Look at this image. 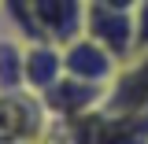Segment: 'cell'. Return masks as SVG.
Segmentation results:
<instances>
[{
	"label": "cell",
	"instance_id": "cell-9",
	"mask_svg": "<svg viewBox=\"0 0 148 144\" xmlns=\"http://www.w3.org/2000/svg\"><path fill=\"white\" fill-rule=\"evenodd\" d=\"M133 33H137V52H148V0H141L133 11Z\"/></svg>",
	"mask_w": 148,
	"mask_h": 144
},
{
	"label": "cell",
	"instance_id": "cell-2",
	"mask_svg": "<svg viewBox=\"0 0 148 144\" xmlns=\"http://www.w3.org/2000/svg\"><path fill=\"white\" fill-rule=\"evenodd\" d=\"M104 115H148V52L126 59L104 89Z\"/></svg>",
	"mask_w": 148,
	"mask_h": 144
},
{
	"label": "cell",
	"instance_id": "cell-7",
	"mask_svg": "<svg viewBox=\"0 0 148 144\" xmlns=\"http://www.w3.org/2000/svg\"><path fill=\"white\" fill-rule=\"evenodd\" d=\"M63 78V48L48 41H26L22 52V85L34 96H45Z\"/></svg>",
	"mask_w": 148,
	"mask_h": 144
},
{
	"label": "cell",
	"instance_id": "cell-5",
	"mask_svg": "<svg viewBox=\"0 0 148 144\" xmlns=\"http://www.w3.org/2000/svg\"><path fill=\"white\" fill-rule=\"evenodd\" d=\"M119 59L104 48V44H96L92 37H74L71 44H63V74H71L78 81H92V85H108L111 78L119 74Z\"/></svg>",
	"mask_w": 148,
	"mask_h": 144
},
{
	"label": "cell",
	"instance_id": "cell-3",
	"mask_svg": "<svg viewBox=\"0 0 148 144\" xmlns=\"http://www.w3.org/2000/svg\"><path fill=\"white\" fill-rule=\"evenodd\" d=\"M85 37L104 44L119 63L137 55V33H133V11H111V8H85Z\"/></svg>",
	"mask_w": 148,
	"mask_h": 144
},
{
	"label": "cell",
	"instance_id": "cell-4",
	"mask_svg": "<svg viewBox=\"0 0 148 144\" xmlns=\"http://www.w3.org/2000/svg\"><path fill=\"white\" fill-rule=\"evenodd\" d=\"M45 122V104L41 96L18 89V92H0V144H26L37 141Z\"/></svg>",
	"mask_w": 148,
	"mask_h": 144
},
{
	"label": "cell",
	"instance_id": "cell-1",
	"mask_svg": "<svg viewBox=\"0 0 148 144\" xmlns=\"http://www.w3.org/2000/svg\"><path fill=\"white\" fill-rule=\"evenodd\" d=\"M85 8H89V0H26L18 37L48 41L63 48L85 33Z\"/></svg>",
	"mask_w": 148,
	"mask_h": 144
},
{
	"label": "cell",
	"instance_id": "cell-8",
	"mask_svg": "<svg viewBox=\"0 0 148 144\" xmlns=\"http://www.w3.org/2000/svg\"><path fill=\"white\" fill-rule=\"evenodd\" d=\"M22 52H26V37L4 33L0 37V92H18L22 85Z\"/></svg>",
	"mask_w": 148,
	"mask_h": 144
},
{
	"label": "cell",
	"instance_id": "cell-10",
	"mask_svg": "<svg viewBox=\"0 0 148 144\" xmlns=\"http://www.w3.org/2000/svg\"><path fill=\"white\" fill-rule=\"evenodd\" d=\"M96 8H111V11H137V4L141 0H89Z\"/></svg>",
	"mask_w": 148,
	"mask_h": 144
},
{
	"label": "cell",
	"instance_id": "cell-6",
	"mask_svg": "<svg viewBox=\"0 0 148 144\" xmlns=\"http://www.w3.org/2000/svg\"><path fill=\"white\" fill-rule=\"evenodd\" d=\"M104 89L108 85H92V81H78L71 74H63L52 89L41 96V104H45L48 115H59L67 122H78V118L92 115V111L104 104Z\"/></svg>",
	"mask_w": 148,
	"mask_h": 144
}]
</instances>
